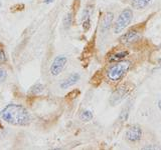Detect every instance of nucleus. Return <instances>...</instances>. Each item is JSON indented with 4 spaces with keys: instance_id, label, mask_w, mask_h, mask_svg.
<instances>
[{
    "instance_id": "nucleus-1",
    "label": "nucleus",
    "mask_w": 161,
    "mask_h": 150,
    "mask_svg": "<svg viewBox=\"0 0 161 150\" xmlns=\"http://www.w3.org/2000/svg\"><path fill=\"white\" fill-rule=\"evenodd\" d=\"M0 117L14 126H24L31 120L28 110L19 104H9L5 106L0 111Z\"/></svg>"
},
{
    "instance_id": "nucleus-2",
    "label": "nucleus",
    "mask_w": 161,
    "mask_h": 150,
    "mask_svg": "<svg viewBox=\"0 0 161 150\" xmlns=\"http://www.w3.org/2000/svg\"><path fill=\"white\" fill-rule=\"evenodd\" d=\"M130 68V62L119 61L112 64L107 70V76L111 81H119L122 79Z\"/></svg>"
},
{
    "instance_id": "nucleus-3",
    "label": "nucleus",
    "mask_w": 161,
    "mask_h": 150,
    "mask_svg": "<svg viewBox=\"0 0 161 150\" xmlns=\"http://www.w3.org/2000/svg\"><path fill=\"white\" fill-rule=\"evenodd\" d=\"M134 87H135L134 84L131 82H124L123 84H121L112 93V95H111L110 100H109L110 104L112 105V106H115V105L121 103L123 101V99L127 96L130 92H132Z\"/></svg>"
},
{
    "instance_id": "nucleus-4",
    "label": "nucleus",
    "mask_w": 161,
    "mask_h": 150,
    "mask_svg": "<svg viewBox=\"0 0 161 150\" xmlns=\"http://www.w3.org/2000/svg\"><path fill=\"white\" fill-rule=\"evenodd\" d=\"M133 18V11L130 8H125L122 12L120 13L117 20H116L114 25V32L116 34H120L123 32L125 28L128 27Z\"/></svg>"
},
{
    "instance_id": "nucleus-5",
    "label": "nucleus",
    "mask_w": 161,
    "mask_h": 150,
    "mask_svg": "<svg viewBox=\"0 0 161 150\" xmlns=\"http://www.w3.org/2000/svg\"><path fill=\"white\" fill-rule=\"evenodd\" d=\"M145 23L146 22L137 24V25H135L134 27L129 29L127 32H126L125 34H123L122 36L120 37L119 41L121 43H123V44L131 43V42L135 41V40L140 36V34L144 31V29H145Z\"/></svg>"
},
{
    "instance_id": "nucleus-6",
    "label": "nucleus",
    "mask_w": 161,
    "mask_h": 150,
    "mask_svg": "<svg viewBox=\"0 0 161 150\" xmlns=\"http://www.w3.org/2000/svg\"><path fill=\"white\" fill-rule=\"evenodd\" d=\"M68 63V58L64 56V55H58L54 58V60L52 63V66H50V74L53 76H58L60 73L63 72V70L64 69L65 65Z\"/></svg>"
},
{
    "instance_id": "nucleus-7",
    "label": "nucleus",
    "mask_w": 161,
    "mask_h": 150,
    "mask_svg": "<svg viewBox=\"0 0 161 150\" xmlns=\"http://www.w3.org/2000/svg\"><path fill=\"white\" fill-rule=\"evenodd\" d=\"M95 38H93L92 40H90L88 42V44L86 45L83 52H82V61L84 62L85 66H88V64L90 62L91 58L93 57L94 55V51H95Z\"/></svg>"
},
{
    "instance_id": "nucleus-8",
    "label": "nucleus",
    "mask_w": 161,
    "mask_h": 150,
    "mask_svg": "<svg viewBox=\"0 0 161 150\" xmlns=\"http://www.w3.org/2000/svg\"><path fill=\"white\" fill-rule=\"evenodd\" d=\"M142 137V129L138 125H132L126 132V138L130 142H137Z\"/></svg>"
},
{
    "instance_id": "nucleus-9",
    "label": "nucleus",
    "mask_w": 161,
    "mask_h": 150,
    "mask_svg": "<svg viewBox=\"0 0 161 150\" xmlns=\"http://www.w3.org/2000/svg\"><path fill=\"white\" fill-rule=\"evenodd\" d=\"M128 55H129V51H127V50H120V51L116 50V51L111 52L108 55V61L110 63L122 61V60H124Z\"/></svg>"
},
{
    "instance_id": "nucleus-10",
    "label": "nucleus",
    "mask_w": 161,
    "mask_h": 150,
    "mask_svg": "<svg viewBox=\"0 0 161 150\" xmlns=\"http://www.w3.org/2000/svg\"><path fill=\"white\" fill-rule=\"evenodd\" d=\"M80 76L79 73L70 74L67 79H64V81L60 83V88H62V89H68L69 87L73 86V85H75V83H77L80 80Z\"/></svg>"
},
{
    "instance_id": "nucleus-11",
    "label": "nucleus",
    "mask_w": 161,
    "mask_h": 150,
    "mask_svg": "<svg viewBox=\"0 0 161 150\" xmlns=\"http://www.w3.org/2000/svg\"><path fill=\"white\" fill-rule=\"evenodd\" d=\"M113 19H114V14L112 12H107L104 15L102 22H101V30H102L103 32L108 31L109 28L111 27V25H112Z\"/></svg>"
},
{
    "instance_id": "nucleus-12",
    "label": "nucleus",
    "mask_w": 161,
    "mask_h": 150,
    "mask_svg": "<svg viewBox=\"0 0 161 150\" xmlns=\"http://www.w3.org/2000/svg\"><path fill=\"white\" fill-rule=\"evenodd\" d=\"M151 0H131V5L132 7L137 10H142L150 3Z\"/></svg>"
},
{
    "instance_id": "nucleus-13",
    "label": "nucleus",
    "mask_w": 161,
    "mask_h": 150,
    "mask_svg": "<svg viewBox=\"0 0 161 150\" xmlns=\"http://www.w3.org/2000/svg\"><path fill=\"white\" fill-rule=\"evenodd\" d=\"M103 79H104V74L102 73V71H97L93 75V77L91 78V84H92L94 87H98L99 85L102 83Z\"/></svg>"
},
{
    "instance_id": "nucleus-14",
    "label": "nucleus",
    "mask_w": 161,
    "mask_h": 150,
    "mask_svg": "<svg viewBox=\"0 0 161 150\" xmlns=\"http://www.w3.org/2000/svg\"><path fill=\"white\" fill-rule=\"evenodd\" d=\"M80 119L83 120L85 122H89L93 119V112L91 110H84V111L80 113Z\"/></svg>"
},
{
    "instance_id": "nucleus-15",
    "label": "nucleus",
    "mask_w": 161,
    "mask_h": 150,
    "mask_svg": "<svg viewBox=\"0 0 161 150\" xmlns=\"http://www.w3.org/2000/svg\"><path fill=\"white\" fill-rule=\"evenodd\" d=\"M44 89V86L42 84L40 83H36L35 85H33V86L31 87V89H30L29 91V94H32V95H37V94H40Z\"/></svg>"
},
{
    "instance_id": "nucleus-16",
    "label": "nucleus",
    "mask_w": 161,
    "mask_h": 150,
    "mask_svg": "<svg viewBox=\"0 0 161 150\" xmlns=\"http://www.w3.org/2000/svg\"><path fill=\"white\" fill-rule=\"evenodd\" d=\"M128 115H129V107L127 106L126 108H124L123 110H122V112H121V114H120V117H119V120L121 122H125L126 120H127V118H128Z\"/></svg>"
},
{
    "instance_id": "nucleus-17",
    "label": "nucleus",
    "mask_w": 161,
    "mask_h": 150,
    "mask_svg": "<svg viewBox=\"0 0 161 150\" xmlns=\"http://www.w3.org/2000/svg\"><path fill=\"white\" fill-rule=\"evenodd\" d=\"M79 95H80V90L75 89V90H73V91H70L67 96H65V99L67 100H74V99L77 98Z\"/></svg>"
},
{
    "instance_id": "nucleus-18",
    "label": "nucleus",
    "mask_w": 161,
    "mask_h": 150,
    "mask_svg": "<svg viewBox=\"0 0 161 150\" xmlns=\"http://www.w3.org/2000/svg\"><path fill=\"white\" fill-rule=\"evenodd\" d=\"M72 23H73V13H69L67 16L64 17V27L69 28L70 25H72Z\"/></svg>"
},
{
    "instance_id": "nucleus-19",
    "label": "nucleus",
    "mask_w": 161,
    "mask_h": 150,
    "mask_svg": "<svg viewBox=\"0 0 161 150\" xmlns=\"http://www.w3.org/2000/svg\"><path fill=\"white\" fill-rule=\"evenodd\" d=\"M7 78V71L3 68H0V83H3Z\"/></svg>"
},
{
    "instance_id": "nucleus-20",
    "label": "nucleus",
    "mask_w": 161,
    "mask_h": 150,
    "mask_svg": "<svg viewBox=\"0 0 161 150\" xmlns=\"http://www.w3.org/2000/svg\"><path fill=\"white\" fill-rule=\"evenodd\" d=\"M7 57H6V54H5L4 50L0 47V64H2L4 62H6Z\"/></svg>"
},
{
    "instance_id": "nucleus-21",
    "label": "nucleus",
    "mask_w": 161,
    "mask_h": 150,
    "mask_svg": "<svg viewBox=\"0 0 161 150\" xmlns=\"http://www.w3.org/2000/svg\"><path fill=\"white\" fill-rule=\"evenodd\" d=\"M91 27V21H90V18H87V19H85L84 21H83V28L85 31H88V30L90 29Z\"/></svg>"
},
{
    "instance_id": "nucleus-22",
    "label": "nucleus",
    "mask_w": 161,
    "mask_h": 150,
    "mask_svg": "<svg viewBox=\"0 0 161 150\" xmlns=\"http://www.w3.org/2000/svg\"><path fill=\"white\" fill-rule=\"evenodd\" d=\"M143 149H158V147H156V146H146Z\"/></svg>"
},
{
    "instance_id": "nucleus-23",
    "label": "nucleus",
    "mask_w": 161,
    "mask_h": 150,
    "mask_svg": "<svg viewBox=\"0 0 161 150\" xmlns=\"http://www.w3.org/2000/svg\"><path fill=\"white\" fill-rule=\"evenodd\" d=\"M54 0H44V3H47V4H48V3H52V2H53Z\"/></svg>"
},
{
    "instance_id": "nucleus-24",
    "label": "nucleus",
    "mask_w": 161,
    "mask_h": 150,
    "mask_svg": "<svg viewBox=\"0 0 161 150\" xmlns=\"http://www.w3.org/2000/svg\"><path fill=\"white\" fill-rule=\"evenodd\" d=\"M158 107H159V109H160V111H161V100L158 102Z\"/></svg>"
},
{
    "instance_id": "nucleus-25",
    "label": "nucleus",
    "mask_w": 161,
    "mask_h": 150,
    "mask_svg": "<svg viewBox=\"0 0 161 150\" xmlns=\"http://www.w3.org/2000/svg\"><path fill=\"white\" fill-rule=\"evenodd\" d=\"M158 64L161 66V57H160V58H159V60H158Z\"/></svg>"
},
{
    "instance_id": "nucleus-26",
    "label": "nucleus",
    "mask_w": 161,
    "mask_h": 150,
    "mask_svg": "<svg viewBox=\"0 0 161 150\" xmlns=\"http://www.w3.org/2000/svg\"><path fill=\"white\" fill-rule=\"evenodd\" d=\"M0 7H1V2H0Z\"/></svg>"
}]
</instances>
